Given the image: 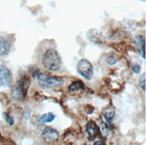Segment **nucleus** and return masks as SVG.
Wrapping results in <instances>:
<instances>
[{
  "label": "nucleus",
  "mask_w": 146,
  "mask_h": 145,
  "mask_svg": "<svg viewBox=\"0 0 146 145\" xmlns=\"http://www.w3.org/2000/svg\"><path fill=\"white\" fill-rule=\"evenodd\" d=\"M94 145H106V143L102 141H97L94 142Z\"/></svg>",
  "instance_id": "a211bd4d"
},
{
  "label": "nucleus",
  "mask_w": 146,
  "mask_h": 145,
  "mask_svg": "<svg viewBox=\"0 0 146 145\" xmlns=\"http://www.w3.org/2000/svg\"><path fill=\"white\" fill-rule=\"evenodd\" d=\"M3 115H4V118L5 119V121H7L10 125H13L14 124V119L10 115H8L7 113H4Z\"/></svg>",
  "instance_id": "2eb2a0df"
},
{
  "label": "nucleus",
  "mask_w": 146,
  "mask_h": 145,
  "mask_svg": "<svg viewBox=\"0 0 146 145\" xmlns=\"http://www.w3.org/2000/svg\"><path fill=\"white\" fill-rule=\"evenodd\" d=\"M42 136L46 142H54L58 141L59 132L52 127H45L42 131Z\"/></svg>",
  "instance_id": "423d86ee"
},
{
  "label": "nucleus",
  "mask_w": 146,
  "mask_h": 145,
  "mask_svg": "<svg viewBox=\"0 0 146 145\" xmlns=\"http://www.w3.org/2000/svg\"><path fill=\"white\" fill-rule=\"evenodd\" d=\"M134 44L137 50L141 53L143 59H145V41L144 38L142 35H137L134 38Z\"/></svg>",
  "instance_id": "0eeeda50"
},
{
  "label": "nucleus",
  "mask_w": 146,
  "mask_h": 145,
  "mask_svg": "<svg viewBox=\"0 0 146 145\" xmlns=\"http://www.w3.org/2000/svg\"><path fill=\"white\" fill-rule=\"evenodd\" d=\"M133 70L134 73L138 74V73H140V71H141V69H140L138 64H133Z\"/></svg>",
  "instance_id": "f3484780"
},
{
  "label": "nucleus",
  "mask_w": 146,
  "mask_h": 145,
  "mask_svg": "<svg viewBox=\"0 0 146 145\" xmlns=\"http://www.w3.org/2000/svg\"><path fill=\"white\" fill-rule=\"evenodd\" d=\"M145 77H146V75L143 73L141 77H140V79H139V85H140V87H141V88L143 89V91H145V84H146Z\"/></svg>",
  "instance_id": "4468645a"
},
{
  "label": "nucleus",
  "mask_w": 146,
  "mask_h": 145,
  "mask_svg": "<svg viewBox=\"0 0 146 145\" xmlns=\"http://www.w3.org/2000/svg\"><path fill=\"white\" fill-rule=\"evenodd\" d=\"M55 119V115L52 113H46L41 116V122L44 124H48V122H52Z\"/></svg>",
  "instance_id": "9b49d317"
},
{
  "label": "nucleus",
  "mask_w": 146,
  "mask_h": 145,
  "mask_svg": "<svg viewBox=\"0 0 146 145\" xmlns=\"http://www.w3.org/2000/svg\"><path fill=\"white\" fill-rule=\"evenodd\" d=\"M81 88H84V84L81 81L78 80V81H74L69 87V90L72 92V91H76V90H78V89H81Z\"/></svg>",
  "instance_id": "f8f14e48"
},
{
  "label": "nucleus",
  "mask_w": 146,
  "mask_h": 145,
  "mask_svg": "<svg viewBox=\"0 0 146 145\" xmlns=\"http://www.w3.org/2000/svg\"><path fill=\"white\" fill-rule=\"evenodd\" d=\"M99 127L94 121H89L87 124V132L90 138L96 137L99 133Z\"/></svg>",
  "instance_id": "6e6552de"
},
{
  "label": "nucleus",
  "mask_w": 146,
  "mask_h": 145,
  "mask_svg": "<svg viewBox=\"0 0 146 145\" xmlns=\"http://www.w3.org/2000/svg\"><path fill=\"white\" fill-rule=\"evenodd\" d=\"M106 62H108L109 65H113L116 62V60L114 56H109L108 58V60H106Z\"/></svg>",
  "instance_id": "dca6fc26"
},
{
  "label": "nucleus",
  "mask_w": 146,
  "mask_h": 145,
  "mask_svg": "<svg viewBox=\"0 0 146 145\" xmlns=\"http://www.w3.org/2000/svg\"><path fill=\"white\" fill-rule=\"evenodd\" d=\"M13 81L11 71L3 65H0V87H9Z\"/></svg>",
  "instance_id": "39448f33"
},
{
  "label": "nucleus",
  "mask_w": 146,
  "mask_h": 145,
  "mask_svg": "<svg viewBox=\"0 0 146 145\" xmlns=\"http://www.w3.org/2000/svg\"><path fill=\"white\" fill-rule=\"evenodd\" d=\"M115 115V111L113 107H108L104 110V116H105V119L106 121L108 122V124H112V122L114 120V117Z\"/></svg>",
  "instance_id": "9d476101"
},
{
  "label": "nucleus",
  "mask_w": 146,
  "mask_h": 145,
  "mask_svg": "<svg viewBox=\"0 0 146 145\" xmlns=\"http://www.w3.org/2000/svg\"><path fill=\"white\" fill-rule=\"evenodd\" d=\"M29 86H30L29 77L27 76H24L19 80L17 85L13 88L12 92H11L12 97L15 100H16V101H22V100H24L27 95V91H28V87H29Z\"/></svg>",
  "instance_id": "7ed1b4c3"
},
{
  "label": "nucleus",
  "mask_w": 146,
  "mask_h": 145,
  "mask_svg": "<svg viewBox=\"0 0 146 145\" xmlns=\"http://www.w3.org/2000/svg\"><path fill=\"white\" fill-rule=\"evenodd\" d=\"M38 85L44 89L57 88L64 85V79L60 77L50 76L46 73H39L36 75Z\"/></svg>",
  "instance_id": "f03ea898"
},
{
  "label": "nucleus",
  "mask_w": 146,
  "mask_h": 145,
  "mask_svg": "<svg viewBox=\"0 0 146 145\" xmlns=\"http://www.w3.org/2000/svg\"><path fill=\"white\" fill-rule=\"evenodd\" d=\"M99 131L102 132V133L104 134V136H108V133H109V132H110L108 126L106 125V124H104V122H101V124H100V129H99Z\"/></svg>",
  "instance_id": "ddd939ff"
},
{
  "label": "nucleus",
  "mask_w": 146,
  "mask_h": 145,
  "mask_svg": "<svg viewBox=\"0 0 146 145\" xmlns=\"http://www.w3.org/2000/svg\"><path fill=\"white\" fill-rule=\"evenodd\" d=\"M77 71L87 79H91L93 77L94 70L93 66L87 60H80L77 65Z\"/></svg>",
  "instance_id": "20e7f679"
},
{
  "label": "nucleus",
  "mask_w": 146,
  "mask_h": 145,
  "mask_svg": "<svg viewBox=\"0 0 146 145\" xmlns=\"http://www.w3.org/2000/svg\"><path fill=\"white\" fill-rule=\"evenodd\" d=\"M42 65L48 70H59L61 66V60L57 51H55L53 49L47 50L42 57Z\"/></svg>",
  "instance_id": "f257e3e1"
},
{
  "label": "nucleus",
  "mask_w": 146,
  "mask_h": 145,
  "mask_svg": "<svg viewBox=\"0 0 146 145\" xmlns=\"http://www.w3.org/2000/svg\"><path fill=\"white\" fill-rule=\"evenodd\" d=\"M10 51V43L5 38L0 37V56H5Z\"/></svg>",
  "instance_id": "1a4fd4ad"
}]
</instances>
